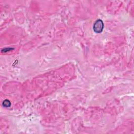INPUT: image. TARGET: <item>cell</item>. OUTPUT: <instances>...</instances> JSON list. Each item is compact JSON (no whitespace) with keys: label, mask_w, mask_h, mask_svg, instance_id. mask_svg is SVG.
<instances>
[{"label":"cell","mask_w":134,"mask_h":134,"mask_svg":"<svg viewBox=\"0 0 134 134\" xmlns=\"http://www.w3.org/2000/svg\"><path fill=\"white\" fill-rule=\"evenodd\" d=\"M2 105L5 107H10L11 106V103L9 100H5L3 102Z\"/></svg>","instance_id":"cell-2"},{"label":"cell","mask_w":134,"mask_h":134,"mask_svg":"<svg viewBox=\"0 0 134 134\" xmlns=\"http://www.w3.org/2000/svg\"><path fill=\"white\" fill-rule=\"evenodd\" d=\"M104 23L101 19H98L95 21L93 25V30L96 33H100L103 31Z\"/></svg>","instance_id":"cell-1"}]
</instances>
